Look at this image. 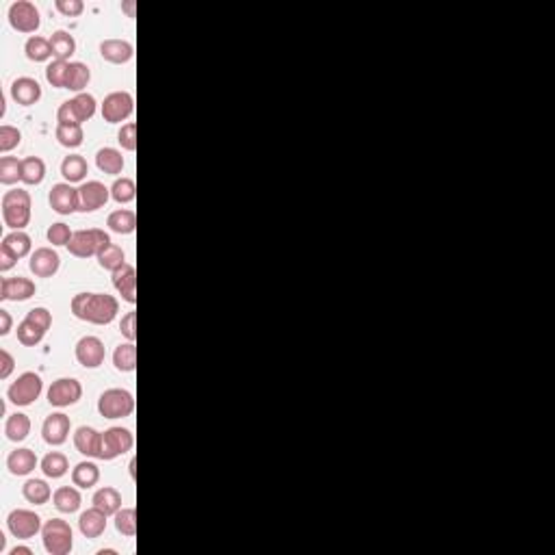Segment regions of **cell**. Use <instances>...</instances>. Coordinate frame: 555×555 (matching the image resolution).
<instances>
[{"mask_svg":"<svg viewBox=\"0 0 555 555\" xmlns=\"http://www.w3.org/2000/svg\"><path fill=\"white\" fill-rule=\"evenodd\" d=\"M72 313L80 321L109 325L119 313V302L109 293H78L72 297Z\"/></svg>","mask_w":555,"mask_h":555,"instance_id":"obj_1","label":"cell"},{"mask_svg":"<svg viewBox=\"0 0 555 555\" xmlns=\"http://www.w3.org/2000/svg\"><path fill=\"white\" fill-rule=\"evenodd\" d=\"M3 220L9 228L22 230L31 222V193L14 189L3 195Z\"/></svg>","mask_w":555,"mask_h":555,"instance_id":"obj_2","label":"cell"},{"mask_svg":"<svg viewBox=\"0 0 555 555\" xmlns=\"http://www.w3.org/2000/svg\"><path fill=\"white\" fill-rule=\"evenodd\" d=\"M107 245H111L109 232L100 228H87V230L74 232L65 247L76 259H92V256H98Z\"/></svg>","mask_w":555,"mask_h":555,"instance_id":"obj_3","label":"cell"},{"mask_svg":"<svg viewBox=\"0 0 555 555\" xmlns=\"http://www.w3.org/2000/svg\"><path fill=\"white\" fill-rule=\"evenodd\" d=\"M41 538H44V549L50 555H68L74 546V534L70 523L63 519H50L41 527Z\"/></svg>","mask_w":555,"mask_h":555,"instance_id":"obj_4","label":"cell"},{"mask_svg":"<svg viewBox=\"0 0 555 555\" xmlns=\"http://www.w3.org/2000/svg\"><path fill=\"white\" fill-rule=\"evenodd\" d=\"M96 98L92 94H76L72 100L63 102L57 111V122L59 124H80L90 122L96 115Z\"/></svg>","mask_w":555,"mask_h":555,"instance_id":"obj_5","label":"cell"},{"mask_svg":"<svg viewBox=\"0 0 555 555\" xmlns=\"http://www.w3.org/2000/svg\"><path fill=\"white\" fill-rule=\"evenodd\" d=\"M98 412L104 419H124L135 412V397L126 389H109L98 399Z\"/></svg>","mask_w":555,"mask_h":555,"instance_id":"obj_6","label":"cell"},{"mask_svg":"<svg viewBox=\"0 0 555 555\" xmlns=\"http://www.w3.org/2000/svg\"><path fill=\"white\" fill-rule=\"evenodd\" d=\"M41 391H44V382H41V377L33 371H26L9 387L7 397L16 406H31L33 402L39 399Z\"/></svg>","mask_w":555,"mask_h":555,"instance_id":"obj_7","label":"cell"},{"mask_svg":"<svg viewBox=\"0 0 555 555\" xmlns=\"http://www.w3.org/2000/svg\"><path fill=\"white\" fill-rule=\"evenodd\" d=\"M135 436L131 430L126 428H109L102 432V449H100V460H115L117 456H124L133 449Z\"/></svg>","mask_w":555,"mask_h":555,"instance_id":"obj_8","label":"cell"},{"mask_svg":"<svg viewBox=\"0 0 555 555\" xmlns=\"http://www.w3.org/2000/svg\"><path fill=\"white\" fill-rule=\"evenodd\" d=\"M135 111V98L128 92H113L102 102V117L109 124H119L128 119Z\"/></svg>","mask_w":555,"mask_h":555,"instance_id":"obj_9","label":"cell"},{"mask_svg":"<svg viewBox=\"0 0 555 555\" xmlns=\"http://www.w3.org/2000/svg\"><path fill=\"white\" fill-rule=\"evenodd\" d=\"M80 397H82V387H80V382L74 379V377H59L48 389V402L55 408L74 406Z\"/></svg>","mask_w":555,"mask_h":555,"instance_id":"obj_10","label":"cell"},{"mask_svg":"<svg viewBox=\"0 0 555 555\" xmlns=\"http://www.w3.org/2000/svg\"><path fill=\"white\" fill-rule=\"evenodd\" d=\"M9 24L18 33H35L41 24L39 9L28 0H18L9 7Z\"/></svg>","mask_w":555,"mask_h":555,"instance_id":"obj_11","label":"cell"},{"mask_svg":"<svg viewBox=\"0 0 555 555\" xmlns=\"http://www.w3.org/2000/svg\"><path fill=\"white\" fill-rule=\"evenodd\" d=\"M7 527L16 538L28 540L41 532V519L31 510H14L7 517Z\"/></svg>","mask_w":555,"mask_h":555,"instance_id":"obj_12","label":"cell"},{"mask_svg":"<svg viewBox=\"0 0 555 555\" xmlns=\"http://www.w3.org/2000/svg\"><path fill=\"white\" fill-rule=\"evenodd\" d=\"M107 358L104 343L98 336H82L76 343V360L85 369H98Z\"/></svg>","mask_w":555,"mask_h":555,"instance_id":"obj_13","label":"cell"},{"mask_svg":"<svg viewBox=\"0 0 555 555\" xmlns=\"http://www.w3.org/2000/svg\"><path fill=\"white\" fill-rule=\"evenodd\" d=\"M111 198V189L104 187L100 180H90V183H82L78 187V210L82 212H94L98 208H102Z\"/></svg>","mask_w":555,"mask_h":555,"instance_id":"obj_14","label":"cell"},{"mask_svg":"<svg viewBox=\"0 0 555 555\" xmlns=\"http://www.w3.org/2000/svg\"><path fill=\"white\" fill-rule=\"evenodd\" d=\"M28 267L37 278H53L61 267V259H59L57 249H53V247H37L31 254Z\"/></svg>","mask_w":555,"mask_h":555,"instance_id":"obj_15","label":"cell"},{"mask_svg":"<svg viewBox=\"0 0 555 555\" xmlns=\"http://www.w3.org/2000/svg\"><path fill=\"white\" fill-rule=\"evenodd\" d=\"M48 202H50L53 210L59 212V215H72V212H76L80 206L78 189H74L70 183H59L50 189Z\"/></svg>","mask_w":555,"mask_h":555,"instance_id":"obj_16","label":"cell"},{"mask_svg":"<svg viewBox=\"0 0 555 555\" xmlns=\"http://www.w3.org/2000/svg\"><path fill=\"white\" fill-rule=\"evenodd\" d=\"M72 430V423L70 416L63 412H53L50 416H46L44 421V428H41V434H44V441L53 447H59L68 441Z\"/></svg>","mask_w":555,"mask_h":555,"instance_id":"obj_17","label":"cell"},{"mask_svg":"<svg viewBox=\"0 0 555 555\" xmlns=\"http://www.w3.org/2000/svg\"><path fill=\"white\" fill-rule=\"evenodd\" d=\"M37 286L28 278H5L0 284V300L3 302H26L35 295Z\"/></svg>","mask_w":555,"mask_h":555,"instance_id":"obj_18","label":"cell"},{"mask_svg":"<svg viewBox=\"0 0 555 555\" xmlns=\"http://www.w3.org/2000/svg\"><path fill=\"white\" fill-rule=\"evenodd\" d=\"M113 286L122 295V300L128 304H137V274L133 265H124L113 271Z\"/></svg>","mask_w":555,"mask_h":555,"instance_id":"obj_19","label":"cell"},{"mask_svg":"<svg viewBox=\"0 0 555 555\" xmlns=\"http://www.w3.org/2000/svg\"><path fill=\"white\" fill-rule=\"evenodd\" d=\"M74 445L78 453L87 458H98L100 460V449H102V432L90 428V425H80L74 434Z\"/></svg>","mask_w":555,"mask_h":555,"instance_id":"obj_20","label":"cell"},{"mask_svg":"<svg viewBox=\"0 0 555 555\" xmlns=\"http://www.w3.org/2000/svg\"><path fill=\"white\" fill-rule=\"evenodd\" d=\"M100 55L109 63L124 65V63H128L133 59L135 48H133L131 41H126V39H104L100 44Z\"/></svg>","mask_w":555,"mask_h":555,"instance_id":"obj_21","label":"cell"},{"mask_svg":"<svg viewBox=\"0 0 555 555\" xmlns=\"http://www.w3.org/2000/svg\"><path fill=\"white\" fill-rule=\"evenodd\" d=\"M11 98L18 104H22V107L37 104L39 98H41V85L35 78H31V76L16 78L14 85H11Z\"/></svg>","mask_w":555,"mask_h":555,"instance_id":"obj_22","label":"cell"},{"mask_svg":"<svg viewBox=\"0 0 555 555\" xmlns=\"http://www.w3.org/2000/svg\"><path fill=\"white\" fill-rule=\"evenodd\" d=\"M78 529L85 538H100L107 529V514L96 505L85 510L78 519Z\"/></svg>","mask_w":555,"mask_h":555,"instance_id":"obj_23","label":"cell"},{"mask_svg":"<svg viewBox=\"0 0 555 555\" xmlns=\"http://www.w3.org/2000/svg\"><path fill=\"white\" fill-rule=\"evenodd\" d=\"M7 468L11 471V475L24 478L28 473H33L37 468V456L33 449H16L9 453L7 458Z\"/></svg>","mask_w":555,"mask_h":555,"instance_id":"obj_24","label":"cell"},{"mask_svg":"<svg viewBox=\"0 0 555 555\" xmlns=\"http://www.w3.org/2000/svg\"><path fill=\"white\" fill-rule=\"evenodd\" d=\"M0 249H5V252H9L14 259H24V256H28L31 254V249H33V241H31V237L26 235V232H22V230H14V232H9L5 239H3V243H0Z\"/></svg>","mask_w":555,"mask_h":555,"instance_id":"obj_25","label":"cell"},{"mask_svg":"<svg viewBox=\"0 0 555 555\" xmlns=\"http://www.w3.org/2000/svg\"><path fill=\"white\" fill-rule=\"evenodd\" d=\"M53 501H55V507L59 512H63V514H74V512H78L80 503H82V497L78 492V488L74 486H61L55 490L53 495Z\"/></svg>","mask_w":555,"mask_h":555,"instance_id":"obj_26","label":"cell"},{"mask_svg":"<svg viewBox=\"0 0 555 555\" xmlns=\"http://www.w3.org/2000/svg\"><path fill=\"white\" fill-rule=\"evenodd\" d=\"M100 480V468L96 462H78L74 468H72V482L74 486L78 488H92L96 486Z\"/></svg>","mask_w":555,"mask_h":555,"instance_id":"obj_27","label":"cell"},{"mask_svg":"<svg viewBox=\"0 0 555 555\" xmlns=\"http://www.w3.org/2000/svg\"><path fill=\"white\" fill-rule=\"evenodd\" d=\"M61 174H63V178L70 185L72 183H80V180H85V176L90 174V165L80 154H70L61 163Z\"/></svg>","mask_w":555,"mask_h":555,"instance_id":"obj_28","label":"cell"},{"mask_svg":"<svg viewBox=\"0 0 555 555\" xmlns=\"http://www.w3.org/2000/svg\"><path fill=\"white\" fill-rule=\"evenodd\" d=\"M107 226L117 235H133L137 230V215L128 208L113 210L107 220Z\"/></svg>","mask_w":555,"mask_h":555,"instance_id":"obj_29","label":"cell"},{"mask_svg":"<svg viewBox=\"0 0 555 555\" xmlns=\"http://www.w3.org/2000/svg\"><path fill=\"white\" fill-rule=\"evenodd\" d=\"M113 365L122 373H131V371L137 369V345L133 343V340H128V343H122V345L115 347Z\"/></svg>","mask_w":555,"mask_h":555,"instance_id":"obj_30","label":"cell"},{"mask_svg":"<svg viewBox=\"0 0 555 555\" xmlns=\"http://www.w3.org/2000/svg\"><path fill=\"white\" fill-rule=\"evenodd\" d=\"M96 165H98L100 172H104L109 176H117L124 169V156L115 148H102L96 154Z\"/></svg>","mask_w":555,"mask_h":555,"instance_id":"obj_31","label":"cell"},{"mask_svg":"<svg viewBox=\"0 0 555 555\" xmlns=\"http://www.w3.org/2000/svg\"><path fill=\"white\" fill-rule=\"evenodd\" d=\"M92 503H94L98 510H102L107 517H111V514H115L117 510H122V495H119V490H115L113 486H104V488L96 490Z\"/></svg>","mask_w":555,"mask_h":555,"instance_id":"obj_32","label":"cell"},{"mask_svg":"<svg viewBox=\"0 0 555 555\" xmlns=\"http://www.w3.org/2000/svg\"><path fill=\"white\" fill-rule=\"evenodd\" d=\"M24 53H26V59H31L35 63H44L50 57H55L53 55V46H50V39L39 37V35L28 37L26 46H24Z\"/></svg>","mask_w":555,"mask_h":555,"instance_id":"obj_33","label":"cell"},{"mask_svg":"<svg viewBox=\"0 0 555 555\" xmlns=\"http://www.w3.org/2000/svg\"><path fill=\"white\" fill-rule=\"evenodd\" d=\"M5 434L11 443H22L31 434V419L28 414L16 412L7 419L5 423Z\"/></svg>","mask_w":555,"mask_h":555,"instance_id":"obj_34","label":"cell"},{"mask_svg":"<svg viewBox=\"0 0 555 555\" xmlns=\"http://www.w3.org/2000/svg\"><path fill=\"white\" fill-rule=\"evenodd\" d=\"M41 471L50 480H59L70 471V462L61 451H50L44 460H41Z\"/></svg>","mask_w":555,"mask_h":555,"instance_id":"obj_35","label":"cell"},{"mask_svg":"<svg viewBox=\"0 0 555 555\" xmlns=\"http://www.w3.org/2000/svg\"><path fill=\"white\" fill-rule=\"evenodd\" d=\"M50 46H53L55 59L70 61V57L76 53V39H74L68 31H57V33H53V37H50Z\"/></svg>","mask_w":555,"mask_h":555,"instance_id":"obj_36","label":"cell"},{"mask_svg":"<svg viewBox=\"0 0 555 555\" xmlns=\"http://www.w3.org/2000/svg\"><path fill=\"white\" fill-rule=\"evenodd\" d=\"M57 141L63 146V148H78L82 146V139H85V133H82V126L80 124H57Z\"/></svg>","mask_w":555,"mask_h":555,"instance_id":"obj_37","label":"cell"},{"mask_svg":"<svg viewBox=\"0 0 555 555\" xmlns=\"http://www.w3.org/2000/svg\"><path fill=\"white\" fill-rule=\"evenodd\" d=\"M90 80H92V72H90L87 65L80 63V61H72V63H70V74H68L65 90H72V92H76V94H82V90L87 87Z\"/></svg>","mask_w":555,"mask_h":555,"instance_id":"obj_38","label":"cell"},{"mask_svg":"<svg viewBox=\"0 0 555 555\" xmlns=\"http://www.w3.org/2000/svg\"><path fill=\"white\" fill-rule=\"evenodd\" d=\"M46 176V163L39 156H26L22 161V183L24 185H39Z\"/></svg>","mask_w":555,"mask_h":555,"instance_id":"obj_39","label":"cell"},{"mask_svg":"<svg viewBox=\"0 0 555 555\" xmlns=\"http://www.w3.org/2000/svg\"><path fill=\"white\" fill-rule=\"evenodd\" d=\"M96 259H98V265H100L102 269L111 271V274L126 265V254H124V249H122L119 245H115V243L107 245V247L96 256Z\"/></svg>","mask_w":555,"mask_h":555,"instance_id":"obj_40","label":"cell"},{"mask_svg":"<svg viewBox=\"0 0 555 555\" xmlns=\"http://www.w3.org/2000/svg\"><path fill=\"white\" fill-rule=\"evenodd\" d=\"M22 492H24V499L28 503H35V505H44L53 497V490L44 480H28L22 486Z\"/></svg>","mask_w":555,"mask_h":555,"instance_id":"obj_41","label":"cell"},{"mask_svg":"<svg viewBox=\"0 0 555 555\" xmlns=\"http://www.w3.org/2000/svg\"><path fill=\"white\" fill-rule=\"evenodd\" d=\"M115 529L122 536L133 538L137 534V510L135 507H122L115 512Z\"/></svg>","mask_w":555,"mask_h":555,"instance_id":"obj_42","label":"cell"},{"mask_svg":"<svg viewBox=\"0 0 555 555\" xmlns=\"http://www.w3.org/2000/svg\"><path fill=\"white\" fill-rule=\"evenodd\" d=\"M18 180H22V161L16 156H3L0 158V183L16 185Z\"/></svg>","mask_w":555,"mask_h":555,"instance_id":"obj_43","label":"cell"},{"mask_svg":"<svg viewBox=\"0 0 555 555\" xmlns=\"http://www.w3.org/2000/svg\"><path fill=\"white\" fill-rule=\"evenodd\" d=\"M44 336H46V330H41L39 325H35V323L28 321V319H24V321L18 325V340H20L22 345H26V347L39 345L41 340H44Z\"/></svg>","mask_w":555,"mask_h":555,"instance_id":"obj_44","label":"cell"},{"mask_svg":"<svg viewBox=\"0 0 555 555\" xmlns=\"http://www.w3.org/2000/svg\"><path fill=\"white\" fill-rule=\"evenodd\" d=\"M70 63L72 61H61L55 59L48 68H46V80L57 90H65L68 85V74H70Z\"/></svg>","mask_w":555,"mask_h":555,"instance_id":"obj_45","label":"cell"},{"mask_svg":"<svg viewBox=\"0 0 555 555\" xmlns=\"http://www.w3.org/2000/svg\"><path fill=\"white\" fill-rule=\"evenodd\" d=\"M111 198L119 204H128L133 202L137 198V187H135V180L133 178H117L111 187Z\"/></svg>","mask_w":555,"mask_h":555,"instance_id":"obj_46","label":"cell"},{"mask_svg":"<svg viewBox=\"0 0 555 555\" xmlns=\"http://www.w3.org/2000/svg\"><path fill=\"white\" fill-rule=\"evenodd\" d=\"M22 141V133L16 126L3 124L0 126V152H11L14 148H18Z\"/></svg>","mask_w":555,"mask_h":555,"instance_id":"obj_47","label":"cell"},{"mask_svg":"<svg viewBox=\"0 0 555 555\" xmlns=\"http://www.w3.org/2000/svg\"><path fill=\"white\" fill-rule=\"evenodd\" d=\"M117 141L124 150L128 152H135L137 150V124L135 122H128L119 128L117 133Z\"/></svg>","mask_w":555,"mask_h":555,"instance_id":"obj_48","label":"cell"},{"mask_svg":"<svg viewBox=\"0 0 555 555\" xmlns=\"http://www.w3.org/2000/svg\"><path fill=\"white\" fill-rule=\"evenodd\" d=\"M72 230H70V226L68 224H63V222H57V224H53L50 228H48V232H46V237H48V243H53L55 247H59V245H68L70 243V239H72Z\"/></svg>","mask_w":555,"mask_h":555,"instance_id":"obj_49","label":"cell"},{"mask_svg":"<svg viewBox=\"0 0 555 555\" xmlns=\"http://www.w3.org/2000/svg\"><path fill=\"white\" fill-rule=\"evenodd\" d=\"M26 319L28 321H33L35 325H39L41 330H50V325H53V315H50V311L48 308H44V306H39V308H33V311H28L26 313Z\"/></svg>","mask_w":555,"mask_h":555,"instance_id":"obj_50","label":"cell"},{"mask_svg":"<svg viewBox=\"0 0 555 555\" xmlns=\"http://www.w3.org/2000/svg\"><path fill=\"white\" fill-rule=\"evenodd\" d=\"M57 11L63 14L65 18H78L85 11V3L82 0H57L55 3Z\"/></svg>","mask_w":555,"mask_h":555,"instance_id":"obj_51","label":"cell"},{"mask_svg":"<svg viewBox=\"0 0 555 555\" xmlns=\"http://www.w3.org/2000/svg\"><path fill=\"white\" fill-rule=\"evenodd\" d=\"M135 321H137V313H135V311L126 313V315L122 317V321H119V332H122L128 340H133V343H135V338H137Z\"/></svg>","mask_w":555,"mask_h":555,"instance_id":"obj_52","label":"cell"},{"mask_svg":"<svg viewBox=\"0 0 555 555\" xmlns=\"http://www.w3.org/2000/svg\"><path fill=\"white\" fill-rule=\"evenodd\" d=\"M16 369V358L7 352V350H0V379H7Z\"/></svg>","mask_w":555,"mask_h":555,"instance_id":"obj_53","label":"cell"},{"mask_svg":"<svg viewBox=\"0 0 555 555\" xmlns=\"http://www.w3.org/2000/svg\"><path fill=\"white\" fill-rule=\"evenodd\" d=\"M14 328V319L9 311H0V336H7Z\"/></svg>","mask_w":555,"mask_h":555,"instance_id":"obj_54","label":"cell"},{"mask_svg":"<svg viewBox=\"0 0 555 555\" xmlns=\"http://www.w3.org/2000/svg\"><path fill=\"white\" fill-rule=\"evenodd\" d=\"M18 259H14V256L5 249H0V271H9L11 267H16Z\"/></svg>","mask_w":555,"mask_h":555,"instance_id":"obj_55","label":"cell"},{"mask_svg":"<svg viewBox=\"0 0 555 555\" xmlns=\"http://www.w3.org/2000/svg\"><path fill=\"white\" fill-rule=\"evenodd\" d=\"M11 555H33V551L28 546H16L11 549Z\"/></svg>","mask_w":555,"mask_h":555,"instance_id":"obj_56","label":"cell"},{"mask_svg":"<svg viewBox=\"0 0 555 555\" xmlns=\"http://www.w3.org/2000/svg\"><path fill=\"white\" fill-rule=\"evenodd\" d=\"M124 9L128 11V16H131V18H135V3H133V0H131V3H126V5H124Z\"/></svg>","mask_w":555,"mask_h":555,"instance_id":"obj_57","label":"cell"}]
</instances>
